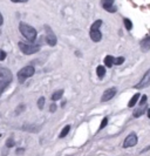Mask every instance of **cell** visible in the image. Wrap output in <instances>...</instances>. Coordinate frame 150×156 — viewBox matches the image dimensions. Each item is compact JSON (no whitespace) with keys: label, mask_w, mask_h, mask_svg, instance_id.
Returning <instances> with one entry per match:
<instances>
[{"label":"cell","mask_w":150,"mask_h":156,"mask_svg":"<svg viewBox=\"0 0 150 156\" xmlns=\"http://www.w3.org/2000/svg\"><path fill=\"white\" fill-rule=\"evenodd\" d=\"M116 92H117V89H116L115 87L107 89L106 92H103L102 96H101V101L107 102V101H109V100H111V99H113V98L116 95Z\"/></svg>","instance_id":"obj_9"},{"label":"cell","mask_w":150,"mask_h":156,"mask_svg":"<svg viewBox=\"0 0 150 156\" xmlns=\"http://www.w3.org/2000/svg\"><path fill=\"white\" fill-rule=\"evenodd\" d=\"M141 49L143 52H148L150 49V37H147L141 41Z\"/></svg>","instance_id":"obj_11"},{"label":"cell","mask_w":150,"mask_h":156,"mask_svg":"<svg viewBox=\"0 0 150 156\" xmlns=\"http://www.w3.org/2000/svg\"><path fill=\"white\" fill-rule=\"evenodd\" d=\"M12 2H27L28 0H11Z\"/></svg>","instance_id":"obj_27"},{"label":"cell","mask_w":150,"mask_h":156,"mask_svg":"<svg viewBox=\"0 0 150 156\" xmlns=\"http://www.w3.org/2000/svg\"><path fill=\"white\" fill-rule=\"evenodd\" d=\"M107 123H108V117H104L102 120V122H101V125H100V128H99V130H102L103 128L107 126Z\"/></svg>","instance_id":"obj_21"},{"label":"cell","mask_w":150,"mask_h":156,"mask_svg":"<svg viewBox=\"0 0 150 156\" xmlns=\"http://www.w3.org/2000/svg\"><path fill=\"white\" fill-rule=\"evenodd\" d=\"M114 56H111V55H107L106 58H104V63H106V66L107 67H111L113 65H114Z\"/></svg>","instance_id":"obj_15"},{"label":"cell","mask_w":150,"mask_h":156,"mask_svg":"<svg viewBox=\"0 0 150 156\" xmlns=\"http://www.w3.org/2000/svg\"><path fill=\"white\" fill-rule=\"evenodd\" d=\"M138 99H140V94L136 93L134 95V96H133V98L130 99V101L128 102V107H130V108H131V107H134L135 105H136V102H137V100H138Z\"/></svg>","instance_id":"obj_13"},{"label":"cell","mask_w":150,"mask_h":156,"mask_svg":"<svg viewBox=\"0 0 150 156\" xmlns=\"http://www.w3.org/2000/svg\"><path fill=\"white\" fill-rule=\"evenodd\" d=\"M2 92H4V90H2L1 88H0V96H1V94H2Z\"/></svg>","instance_id":"obj_31"},{"label":"cell","mask_w":150,"mask_h":156,"mask_svg":"<svg viewBox=\"0 0 150 156\" xmlns=\"http://www.w3.org/2000/svg\"><path fill=\"white\" fill-rule=\"evenodd\" d=\"M96 73H97L99 79H102L103 76H104V74H106V68H104L103 66H97V68H96Z\"/></svg>","instance_id":"obj_16"},{"label":"cell","mask_w":150,"mask_h":156,"mask_svg":"<svg viewBox=\"0 0 150 156\" xmlns=\"http://www.w3.org/2000/svg\"><path fill=\"white\" fill-rule=\"evenodd\" d=\"M147 110H148V117L150 119V109H147Z\"/></svg>","instance_id":"obj_30"},{"label":"cell","mask_w":150,"mask_h":156,"mask_svg":"<svg viewBox=\"0 0 150 156\" xmlns=\"http://www.w3.org/2000/svg\"><path fill=\"white\" fill-rule=\"evenodd\" d=\"M49 110H51L52 113H54V112H55V110H56V105H55V103H52V105H51Z\"/></svg>","instance_id":"obj_26"},{"label":"cell","mask_w":150,"mask_h":156,"mask_svg":"<svg viewBox=\"0 0 150 156\" xmlns=\"http://www.w3.org/2000/svg\"><path fill=\"white\" fill-rule=\"evenodd\" d=\"M45 31H46V42H47L49 46H55L56 45V35L54 34V32L52 31V28L45 25Z\"/></svg>","instance_id":"obj_6"},{"label":"cell","mask_w":150,"mask_h":156,"mask_svg":"<svg viewBox=\"0 0 150 156\" xmlns=\"http://www.w3.org/2000/svg\"><path fill=\"white\" fill-rule=\"evenodd\" d=\"M0 137H1V135H0Z\"/></svg>","instance_id":"obj_32"},{"label":"cell","mask_w":150,"mask_h":156,"mask_svg":"<svg viewBox=\"0 0 150 156\" xmlns=\"http://www.w3.org/2000/svg\"><path fill=\"white\" fill-rule=\"evenodd\" d=\"M150 86V69L147 70V73L144 74V76L142 78V80L135 86L136 89H143L145 87H149Z\"/></svg>","instance_id":"obj_8"},{"label":"cell","mask_w":150,"mask_h":156,"mask_svg":"<svg viewBox=\"0 0 150 156\" xmlns=\"http://www.w3.org/2000/svg\"><path fill=\"white\" fill-rule=\"evenodd\" d=\"M123 23H124V26H126V28L128 31H130V30L133 28V23H131L128 18H124V19H123Z\"/></svg>","instance_id":"obj_18"},{"label":"cell","mask_w":150,"mask_h":156,"mask_svg":"<svg viewBox=\"0 0 150 156\" xmlns=\"http://www.w3.org/2000/svg\"><path fill=\"white\" fill-rule=\"evenodd\" d=\"M62 95H63V89L56 90L55 93L52 95V100H53V101H58V100H60V99L62 98Z\"/></svg>","instance_id":"obj_14"},{"label":"cell","mask_w":150,"mask_h":156,"mask_svg":"<svg viewBox=\"0 0 150 156\" xmlns=\"http://www.w3.org/2000/svg\"><path fill=\"white\" fill-rule=\"evenodd\" d=\"M21 109H25V105H20V106H19V107H18V108H16V114H20V113H21V112H23V110Z\"/></svg>","instance_id":"obj_25"},{"label":"cell","mask_w":150,"mask_h":156,"mask_svg":"<svg viewBox=\"0 0 150 156\" xmlns=\"http://www.w3.org/2000/svg\"><path fill=\"white\" fill-rule=\"evenodd\" d=\"M24 151V149H18L16 150V154H20V153H23Z\"/></svg>","instance_id":"obj_29"},{"label":"cell","mask_w":150,"mask_h":156,"mask_svg":"<svg viewBox=\"0 0 150 156\" xmlns=\"http://www.w3.org/2000/svg\"><path fill=\"white\" fill-rule=\"evenodd\" d=\"M34 73H35V69H34L33 66H26V67L21 68V69L18 72V81L20 83H24L25 80L33 76Z\"/></svg>","instance_id":"obj_5"},{"label":"cell","mask_w":150,"mask_h":156,"mask_svg":"<svg viewBox=\"0 0 150 156\" xmlns=\"http://www.w3.org/2000/svg\"><path fill=\"white\" fill-rule=\"evenodd\" d=\"M147 95H143L142 99H141V101H140V106H145L147 105Z\"/></svg>","instance_id":"obj_24"},{"label":"cell","mask_w":150,"mask_h":156,"mask_svg":"<svg viewBox=\"0 0 150 156\" xmlns=\"http://www.w3.org/2000/svg\"><path fill=\"white\" fill-rule=\"evenodd\" d=\"M19 48H20V51L26 55H31V54H34V53H37V52H39L40 49V46L39 45H37V44H27V42H23V41H20L19 44Z\"/></svg>","instance_id":"obj_4"},{"label":"cell","mask_w":150,"mask_h":156,"mask_svg":"<svg viewBox=\"0 0 150 156\" xmlns=\"http://www.w3.org/2000/svg\"><path fill=\"white\" fill-rule=\"evenodd\" d=\"M136 144H137V136H136L135 133H131L124 139L123 148H130V147H134Z\"/></svg>","instance_id":"obj_7"},{"label":"cell","mask_w":150,"mask_h":156,"mask_svg":"<svg viewBox=\"0 0 150 156\" xmlns=\"http://www.w3.org/2000/svg\"><path fill=\"white\" fill-rule=\"evenodd\" d=\"M2 23H4V18H2V14L0 13V26L2 25Z\"/></svg>","instance_id":"obj_28"},{"label":"cell","mask_w":150,"mask_h":156,"mask_svg":"<svg viewBox=\"0 0 150 156\" xmlns=\"http://www.w3.org/2000/svg\"><path fill=\"white\" fill-rule=\"evenodd\" d=\"M19 31L25 37V39L30 42H34L37 39V30L34 27L30 26L26 23H20L19 25Z\"/></svg>","instance_id":"obj_1"},{"label":"cell","mask_w":150,"mask_h":156,"mask_svg":"<svg viewBox=\"0 0 150 156\" xmlns=\"http://www.w3.org/2000/svg\"><path fill=\"white\" fill-rule=\"evenodd\" d=\"M123 62H124V58L123 56H119V58L114 59V65H122Z\"/></svg>","instance_id":"obj_19"},{"label":"cell","mask_w":150,"mask_h":156,"mask_svg":"<svg viewBox=\"0 0 150 156\" xmlns=\"http://www.w3.org/2000/svg\"><path fill=\"white\" fill-rule=\"evenodd\" d=\"M148 109L147 108V106H140V108H137V109L134 110V113H133V116L134 117H140L142 116L143 114L145 113V110Z\"/></svg>","instance_id":"obj_12"},{"label":"cell","mask_w":150,"mask_h":156,"mask_svg":"<svg viewBox=\"0 0 150 156\" xmlns=\"http://www.w3.org/2000/svg\"><path fill=\"white\" fill-rule=\"evenodd\" d=\"M114 1H115V0H102L101 4H102L103 8H104L106 11H108V12H116V7L113 6Z\"/></svg>","instance_id":"obj_10"},{"label":"cell","mask_w":150,"mask_h":156,"mask_svg":"<svg viewBox=\"0 0 150 156\" xmlns=\"http://www.w3.org/2000/svg\"><path fill=\"white\" fill-rule=\"evenodd\" d=\"M69 130H71V126H66V127H63L62 132L60 133V139H63L65 136H67V134L69 133Z\"/></svg>","instance_id":"obj_17"},{"label":"cell","mask_w":150,"mask_h":156,"mask_svg":"<svg viewBox=\"0 0 150 156\" xmlns=\"http://www.w3.org/2000/svg\"><path fill=\"white\" fill-rule=\"evenodd\" d=\"M14 146V139H8L7 142H6V147L7 148H12Z\"/></svg>","instance_id":"obj_22"},{"label":"cell","mask_w":150,"mask_h":156,"mask_svg":"<svg viewBox=\"0 0 150 156\" xmlns=\"http://www.w3.org/2000/svg\"><path fill=\"white\" fill-rule=\"evenodd\" d=\"M12 80H13V75L11 70L5 67H0V88L5 90L12 82Z\"/></svg>","instance_id":"obj_2"},{"label":"cell","mask_w":150,"mask_h":156,"mask_svg":"<svg viewBox=\"0 0 150 156\" xmlns=\"http://www.w3.org/2000/svg\"><path fill=\"white\" fill-rule=\"evenodd\" d=\"M44 106H45V98L41 96L39 100H38V107H39V109H42Z\"/></svg>","instance_id":"obj_20"},{"label":"cell","mask_w":150,"mask_h":156,"mask_svg":"<svg viewBox=\"0 0 150 156\" xmlns=\"http://www.w3.org/2000/svg\"><path fill=\"white\" fill-rule=\"evenodd\" d=\"M6 56H7L6 52H5V51H2V49H0V61L5 60V59H6Z\"/></svg>","instance_id":"obj_23"},{"label":"cell","mask_w":150,"mask_h":156,"mask_svg":"<svg viewBox=\"0 0 150 156\" xmlns=\"http://www.w3.org/2000/svg\"><path fill=\"white\" fill-rule=\"evenodd\" d=\"M102 26V20H96L93 23L92 27H90V39L94 42H99L102 39V33L100 31V27Z\"/></svg>","instance_id":"obj_3"}]
</instances>
